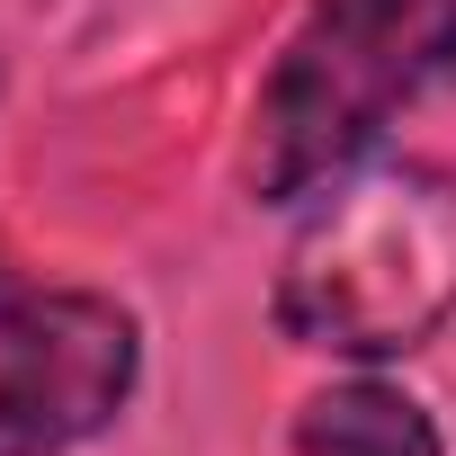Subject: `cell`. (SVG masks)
Instances as JSON below:
<instances>
[{"label": "cell", "instance_id": "obj_1", "mask_svg": "<svg viewBox=\"0 0 456 456\" xmlns=\"http://www.w3.org/2000/svg\"><path fill=\"white\" fill-rule=\"evenodd\" d=\"M456 314V170L376 161L340 179L278 269V331L331 358H403Z\"/></svg>", "mask_w": 456, "mask_h": 456}, {"label": "cell", "instance_id": "obj_2", "mask_svg": "<svg viewBox=\"0 0 456 456\" xmlns=\"http://www.w3.org/2000/svg\"><path fill=\"white\" fill-rule=\"evenodd\" d=\"M456 63V0H322L251 108V197L296 206L340 179L394 108Z\"/></svg>", "mask_w": 456, "mask_h": 456}, {"label": "cell", "instance_id": "obj_3", "mask_svg": "<svg viewBox=\"0 0 456 456\" xmlns=\"http://www.w3.org/2000/svg\"><path fill=\"white\" fill-rule=\"evenodd\" d=\"M134 314L81 287H37L0 260V456H63L134 394Z\"/></svg>", "mask_w": 456, "mask_h": 456}, {"label": "cell", "instance_id": "obj_4", "mask_svg": "<svg viewBox=\"0 0 456 456\" xmlns=\"http://www.w3.org/2000/svg\"><path fill=\"white\" fill-rule=\"evenodd\" d=\"M296 456H438V429L394 385H331L296 411Z\"/></svg>", "mask_w": 456, "mask_h": 456}]
</instances>
